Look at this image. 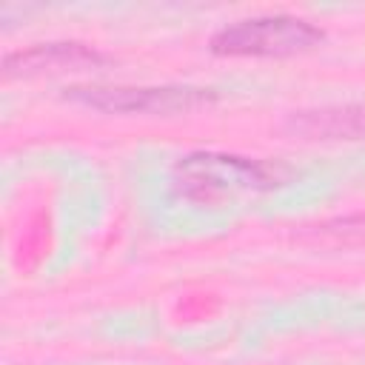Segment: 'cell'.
I'll return each mask as SVG.
<instances>
[{
  "mask_svg": "<svg viewBox=\"0 0 365 365\" xmlns=\"http://www.w3.org/2000/svg\"><path fill=\"white\" fill-rule=\"evenodd\" d=\"M291 125L311 137H365V108L302 111Z\"/></svg>",
  "mask_w": 365,
  "mask_h": 365,
  "instance_id": "5b68a950",
  "label": "cell"
},
{
  "mask_svg": "<svg viewBox=\"0 0 365 365\" xmlns=\"http://www.w3.org/2000/svg\"><path fill=\"white\" fill-rule=\"evenodd\" d=\"M66 97L100 111H114V114H177V111H191L217 100L214 91L208 88H182V86H163V88L71 86L66 88Z\"/></svg>",
  "mask_w": 365,
  "mask_h": 365,
  "instance_id": "3957f363",
  "label": "cell"
},
{
  "mask_svg": "<svg viewBox=\"0 0 365 365\" xmlns=\"http://www.w3.org/2000/svg\"><path fill=\"white\" fill-rule=\"evenodd\" d=\"M106 57L83 43H40L26 51H11L3 57V74H37V71H63L97 66Z\"/></svg>",
  "mask_w": 365,
  "mask_h": 365,
  "instance_id": "277c9868",
  "label": "cell"
},
{
  "mask_svg": "<svg viewBox=\"0 0 365 365\" xmlns=\"http://www.w3.org/2000/svg\"><path fill=\"white\" fill-rule=\"evenodd\" d=\"M177 191L191 202H222L245 191H265L277 182V168L234 154L200 151L174 165Z\"/></svg>",
  "mask_w": 365,
  "mask_h": 365,
  "instance_id": "6da1fadb",
  "label": "cell"
},
{
  "mask_svg": "<svg viewBox=\"0 0 365 365\" xmlns=\"http://www.w3.org/2000/svg\"><path fill=\"white\" fill-rule=\"evenodd\" d=\"M322 29L302 17L271 14L220 29L211 37V51L222 57H288L308 51L311 46L322 43Z\"/></svg>",
  "mask_w": 365,
  "mask_h": 365,
  "instance_id": "7a4b0ae2",
  "label": "cell"
}]
</instances>
